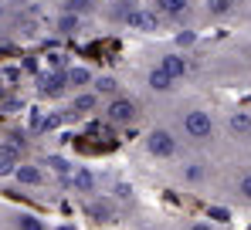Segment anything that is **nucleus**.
I'll list each match as a JSON object with an SVG mask.
<instances>
[{
  "mask_svg": "<svg viewBox=\"0 0 251 230\" xmlns=\"http://www.w3.org/2000/svg\"><path fill=\"white\" fill-rule=\"evenodd\" d=\"M95 92H105V95H112V92H116V78H99V81H95Z\"/></svg>",
  "mask_w": 251,
  "mask_h": 230,
  "instance_id": "6ab92c4d",
  "label": "nucleus"
},
{
  "mask_svg": "<svg viewBox=\"0 0 251 230\" xmlns=\"http://www.w3.org/2000/svg\"><path fill=\"white\" fill-rule=\"evenodd\" d=\"M72 183H75V190H82V193L95 190V180H92V173H88V169H78V173L72 176Z\"/></svg>",
  "mask_w": 251,
  "mask_h": 230,
  "instance_id": "f8f14e48",
  "label": "nucleus"
},
{
  "mask_svg": "<svg viewBox=\"0 0 251 230\" xmlns=\"http://www.w3.org/2000/svg\"><path fill=\"white\" fill-rule=\"evenodd\" d=\"M146 149L156 156V159H170V156H176V139H173V132H167V129H153L146 136Z\"/></svg>",
  "mask_w": 251,
  "mask_h": 230,
  "instance_id": "f03ea898",
  "label": "nucleus"
},
{
  "mask_svg": "<svg viewBox=\"0 0 251 230\" xmlns=\"http://www.w3.org/2000/svg\"><path fill=\"white\" fill-rule=\"evenodd\" d=\"M48 162L54 166V173H68V162H65V159H58V156H51Z\"/></svg>",
  "mask_w": 251,
  "mask_h": 230,
  "instance_id": "4be33fe9",
  "label": "nucleus"
},
{
  "mask_svg": "<svg viewBox=\"0 0 251 230\" xmlns=\"http://www.w3.org/2000/svg\"><path fill=\"white\" fill-rule=\"evenodd\" d=\"M190 230H214V227H210V224H194Z\"/></svg>",
  "mask_w": 251,
  "mask_h": 230,
  "instance_id": "393cba45",
  "label": "nucleus"
},
{
  "mask_svg": "<svg viewBox=\"0 0 251 230\" xmlns=\"http://www.w3.org/2000/svg\"><path fill=\"white\" fill-rule=\"evenodd\" d=\"M183 132L190 139H210L214 136V118H210V112H201V109L187 112L183 115Z\"/></svg>",
  "mask_w": 251,
  "mask_h": 230,
  "instance_id": "f257e3e1",
  "label": "nucleus"
},
{
  "mask_svg": "<svg viewBox=\"0 0 251 230\" xmlns=\"http://www.w3.org/2000/svg\"><path fill=\"white\" fill-rule=\"evenodd\" d=\"M173 81H176V78H173V75H167L163 68L150 71V88H156V92H170V88H173Z\"/></svg>",
  "mask_w": 251,
  "mask_h": 230,
  "instance_id": "9d476101",
  "label": "nucleus"
},
{
  "mask_svg": "<svg viewBox=\"0 0 251 230\" xmlns=\"http://www.w3.org/2000/svg\"><path fill=\"white\" fill-rule=\"evenodd\" d=\"M65 81H68V75H58V71H51V75L41 78V92L44 95H58L61 88H65Z\"/></svg>",
  "mask_w": 251,
  "mask_h": 230,
  "instance_id": "0eeeda50",
  "label": "nucleus"
},
{
  "mask_svg": "<svg viewBox=\"0 0 251 230\" xmlns=\"http://www.w3.org/2000/svg\"><path fill=\"white\" fill-rule=\"evenodd\" d=\"M10 166H14V162H7V159L0 156V176H3V173H10Z\"/></svg>",
  "mask_w": 251,
  "mask_h": 230,
  "instance_id": "b1692460",
  "label": "nucleus"
},
{
  "mask_svg": "<svg viewBox=\"0 0 251 230\" xmlns=\"http://www.w3.org/2000/svg\"><path fill=\"white\" fill-rule=\"evenodd\" d=\"M156 3V14H163V17H187V7H190V0H153Z\"/></svg>",
  "mask_w": 251,
  "mask_h": 230,
  "instance_id": "39448f33",
  "label": "nucleus"
},
{
  "mask_svg": "<svg viewBox=\"0 0 251 230\" xmlns=\"http://www.w3.org/2000/svg\"><path fill=\"white\" fill-rule=\"evenodd\" d=\"M187 176H190V180H201V176H204V169H201V166H190V173H187Z\"/></svg>",
  "mask_w": 251,
  "mask_h": 230,
  "instance_id": "5701e85b",
  "label": "nucleus"
},
{
  "mask_svg": "<svg viewBox=\"0 0 251 230\" xmlns=\"http://www.w3.org/2000/svg\"><path fill=\"white\" fill-rule=\"evenodd\" d=\"M17 227H21V230H44L34 217H21V220H17Z\"/></svg>",
  "mask_w": 251,
  "mask_h": 230,
  "instance_id": "aec40b11",
  "label": "nucleus"
},
{
  "mask_svg": "<svg viewBox=\"0 0 251 230\" xmlns=\"http://www.w3.org/2000/svg\"><path fill=\"white\" fill-rule=\"evenodd\" d=\"M95 105H99L95 95H75V112H92Z\"/></svg>",
  "mask_w": 251,
  "mask_h": 230,
  "instance_id": "4468645a",
  "label": "nucleus"
},
{
  "mask_svg": "<svg viewBox=\"0 0 251 230\" xmlns=\"http://www.w3.org/2000/svg\"><path fill=\"white\" fill-rule=\"evenodd\" d=\"M238 10V0H207V14L210 17H227Z\"/></svg>",
  "mask_w": 251,
  "mask_h": 230,
  "instance_id": "6e6552de",
  "label": "nucleus"
},
{
  "mask_svg": "<svg viewBox=\"0 0 251 230\" xmlns=\"http://www.w3.org/2000/svg\"><path fill=\"white\" fill-rule=\"evenodd\" d=\"M227 125H231V132H234V136H251V115L248 112H234Z\"/></svg>",
  "mask_w": 251,
  "mask_h": 230,
  "instance_id": "1a4fd4ad",
  "label": "nucleus"
},
{
  "mask_svg": "<svg viewBox=\"0 0 251 230\" xmlns=\"http://www.w3.org/2000/svg\"><path fill=\"white\" fill-rule=\"evenodd\" d=\"M126 24L136 31H156V17L146 10H126Z\"/></svg>",
  "mask_w": 251,
  "mask_h": 230,
  "instance_id": "20e7f679",
  "label": "nucleus"
},
{
  "mask_svg": "<svg viewBox=\"0 0 251 230\" xmlns=\"http://www.w3.org/2000/svg\"><path fill=\"white\" fill-rule=\"evenodd\" d=\"M238 193H241L245 200H251V173H248V176H241V183H238Z\"/></svg>",
  "mask_w": 251,
  "mask_h": 230,
  "instance_id": "412c9836",
  "label": "nucleus"
},
{
  "mask_svg": "<svg viewBox=\"0 0 251 230\" xmlns=\"http://www.w3.org/2000/svg\"><path fill=\"white\" fill-rule=\"evenodd\" d=\"M0 17H3V3H0Z\"/></svg>",
  "mask_w": 251,
  "mask_h": 230,
  "instance_id": "a878e982",
  "label": "nucleus"
},
{
  "mask_svg": "<svg viewBox=\"0 0 251 230\" xmlns=\"http://www.w3.org/2000/svg\"><path fill=\"white\" fill-rule=\"evenodd\" d=\"M58 31H61V34H75V31H78V14L68 10V14L58 21Z\"/></svg>",
  "mask_w": 251,
  "mask_h": 230,
  "instance_id": "ddd939ff",
  "label": "nucleus"
},
{
  "mask_svg": "<svg viewBox=\"0 0 251 230\" xmlns=\"http://www.w3.org/2000/svg\"><path fill=\"white\" fill-rule=\"evenodd\" d=\"M160 68H163L167 75H173V78H183V75H187V58H180V54H167V58L160 61Z\"/></svg>",
  "mask_w": 251,
  "mask_h": 230,
  "instance_id": "423d86ee",
  "label": "nucleus"
},
{
  "mask_svg": "<svg viewBox=\"0 0 251 230\" xmlns=\"http://www.w3.org/2000/svg\"><path fill=\"white\" fill-rule=\"evenodd\" d=\"M88 213H92V217H99V220H109V217H112V207H109V203H92V207H88Z\"/></svg>",
  "mask_w": 251,
  "mask_h": 230,
  "instance_id": "dca6fc26",
  "label": "nucleus"
},
{
  "mask_svg": "<svg viewBox=\"0 0 251 230\" xmlns=\"http://www.w3.org/2000/svg\"><path fill=\"white\" fill-rule=\"evenodd\" d=\"M14 176H17V183H31V186H38L44 176H41V169H34V166H17L14 169Z\"/></svg>",
  "mask_w": 251,
  "mask_h": 230,
  "instance_id": "9b49d317",
  "label": "nucleus"
},
{
  "mask_svg": "<svg viewBox=\"0 0 251 230\" xmlns=\"http://www.w3.org/2000/svg\"><path fill=\"white\" fill-rule=\"evenodd\" d=\"M68 81H72V85H88V81H92V71H88V68H72V71H68Z\"/></svg>",
  "mask_w": 251,
  "mask_h": 230,
  "instance_id": "2eb2a0df",
  "label": "nucleus"
},
{
  "mask_svg": "<svg viewBox=\"0 0 251 230\" xmlns=\"http://www.w3.org/2000/svg\"><path fill=\"white\" fill-rule=\"evenodd\" d=\"M132 118H136V102H132V98H116V102L109 105V122L129 125Z\"/></svg>",
  "mask_w": 251,
  "mask_h": 230,
  "instance_id": "7ed1b4c3",
  "label": "nucleus"
},
{
  "mask_svg": "<svg viewBox=\"0 0 251 230\" xmlns=\"http://www.w3.org/2000/svg\"><path fill=\"white\" fill-rule=\"evenodd\" d=\"M0 156H3L7 162H17V159H21V149H17V146H10V142H3V146H0Z\"/></svg>",
  "mask_w": 251,
  "mask_h": 230,
  "instance_id": "f3484780",
  "label": "nucleus"
},
{
  "mask_svg": "<svg viewBox=\"0 0 251 230\" xmlns=\"http://www.w3.org/2000/svg\"><path fill=\"white\" fill-rule=\"evenodd\" d=\"M65 10H72V14H82V10H92V0H68V3H65Z\"/></svg>",
  "mask_w": 251,
  "mask_h": 230,
  "instance_id": "a211bd4d",
  "label": "nucleus"
}]
</instances>
